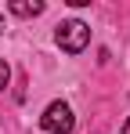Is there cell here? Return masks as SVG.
Returning a JSON list of instances; mask_svg holds the SVG:
<instances>
[{"label":"cell","instance_id":"cell-4","mask_svg":"<svg viewBox=\"0 0 130 134\" xmlns=\"http://www.w3.org/2000/svg\"><path fill=\"white\" fill-rule=\"evenodd\" d=\"M7 76H11V69H7V62L0 58V87H7Z\"/></svg>","mask_w":130,"mask_h":134},{"label":"cell","instance_id":"cell-6","mask_svg":"<svg viewBox=\"0 0 130 134\" xmlns=\"http://www.w3.org/2000/svg\"><path fill=\"white\" fill-rule=\"evenodd\" d=\"M0 33H4V11H0Z\"/></svg>","mask_w":130,"mask_h":134},{"label":"cell","instance_id":"cell-5","mask_svg":"<svg viewBox=\"0 0 130 134\" xmlns=\"http://www.w3.org/2000/svg\"><path fill=\"white\" fill-rule=\"evenodd\" d=\"M123 134H130V120H127V123H123Z\"/></svg>","mask_w":130,"mask_h":134},{"label":"cell","instance_id":"cell-1","mask_svg":"<svg viewBox=\"0 0 130 134\" xmlns=\"http://www.w3.org/2000/svg\"><path fill=\"white\" fill-rule=\"evenodd\" d=\"M54 40H58V47H62V51H69V54H80V51L87 47V40H90V25L80 22V18H69V22L58 25Z\"/></svg>","mask_w":130,"mask_h":134},{"label":"cell","instance_id":"cell-2","mask_svg":"<svg viewBox=\"0 0 130 134\" xmlns=\"http://www.w3.org/2000/svg\"><path fill=\"white\" fill-rule=\"evenodd\" d=\"M40 127L47 134H69L76 127V116H72V109H69L65 102H51V105L43 109V116H40Z\"/></svg>","mask_w":130,"mask_h":134},{"label":"cell","instance_id":"cell-3","mask_svg":"<svg viewBox=\"0 0 130 134\" xmlns=\"http://www.w3.org/2000/svg\"><path fill=\"white\" fill-rule=\"evenodd\" d=\"M11 15L33 18V15H43V4H25V0H11Z\"/></svg>","mask_w":130,"mask_h":134}]
</instances>
